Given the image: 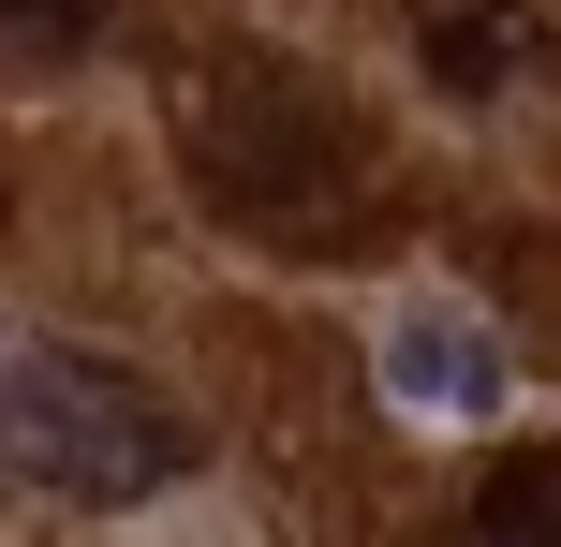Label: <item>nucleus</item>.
<instances>
[{
    "instance_id": "obj_1",
    "label": "nucleus",
    "mask_w": 561,
    "mask_h": 547,
    "mask_svg": "<svg viewBox=\"0 0 561 547\" xmlns=\"http://www.w3.org/2000/svg\"><path fill=\"white\" fill-rule=\"evenodd\" d=\"M0 459L59 503H148L193 474V414H163L89 341H30V355H0Z\"/></svg>"
},
{
    "instance_id": "obj_4",
    "label": "nucleus",
    "mask_w": 561,
    "mask_h": 547,
    "mask_svg": "<svg viewBox=\"0 0 561 547\" xmlns=\"http://www.w3.org/2000/svg\"><path fill=\"white\" fill-rule=\"evenodd\" d=\"M0 15H15V30H59V45H75V30L104 15V0H0Z\"/></svg>"
},
{
    "instance_id": "obj_2",
    "label": "nucleus",
    "mask_w": 561,
    "mask_h": 547,
    "mask_svg": "<svg viewBox=\"0 0 561 547\" xmlns=\"http://www.w3.org/2000/svg\"><path fill=\"white\" fill-rule=\"evenodd\" d=\"M385 400L399 414H444V430H488V414L517 400V355H503L488 311L414 296V311H385Z\"/></svg>"
},
{
    "instance_id": "obj_3",
    "label": "nucleus",
    "mask_w": 561,
    "mask_h": 547,
    "mask_svg": "<svg viewBox=\"0 0 561 547\" xmlns=\"http://www.w3.org/2000/svg\"><path fill=\"white\" fill-rule=\"evenodd\" d=\"M473 518L503 533V547H561V444H547V459H517V474H488Z\"/></svg>"
}]
</instances>
